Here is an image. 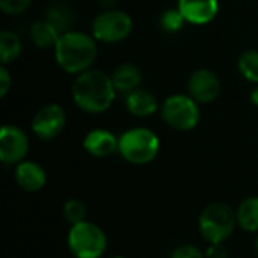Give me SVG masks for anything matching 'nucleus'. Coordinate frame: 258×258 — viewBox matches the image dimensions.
<instances>
[{
  "instance_id": "nucleus-1",
  "label": "nucleus",
  "mask_w": 258,
  "mask_h": 258,
  "mask_svg": "<svg viewBox=\"0 0 258 258\" xmlns=\"http://www.w3.org/2000/svg\"><path fill=\"white\" fill-rule=\"evenodd\" d=\"M71 91L76 106L86 113L106 112L116 95L112 77L101 70H86L79 74Z\"/></svg>"
},
{
  "instance_id": "nucleus-2",
  "label": "nucleus",
  "mask_w": 258,
  "mask_h": 258,
  "mask_svg": "<svg viewBox=\"0 0 258 258\" xmlns=\"http://www.w3.org/2000/svg\"><path fill=\"white\" fill-rule=\"evenodd\" d=\"M98 54L97 39L79 30H68L60 35L54 57L57 65L68 74H82L95 62Z\"/></svg>"
},
{
  "instance_id": "nucleus-3",
  "label": "nucleus",
  "mask_w": 258,
  "mask_h": 258,
  "mask_svg": "<svg viewBox=\"0 0 258 258\" xmlns=\"http://www.w3.org/2000/svg\"><path fill=\"white\" fill-rule=\"evenodd\" d=\"M198 225L200 233L207 243H224L237 225L236 212L227 204L213 203L203 210Z\"/></svg>"
},
{
  "instance_id": "nucleus-4",
  "label": "nucleus",
  "mask_w": 258,
  "mask_h": 258,
  "mask_svg": "<svg viewBox=\"0 0 258 258\" xmlns=\"http://www.w3.org/2000/svg\"><path fill=\"white\" fill-rule=\"evenodd\" d=\"M160 150V141L154 132L136 127L130 128L119 138L118 151L121 156L133 165H145L156 159Z\"/></svg>"
},
{
  "instance_id": "nucleus-5",
  "label": "nucleus",
  "mask_w": 258,
  "mask_h": 258,
  "mask_svg": "<svg viewBox=\"0 0 258 258\" xmlns=\"http://www.w3.org/2000/svg\"><path fill=\"white\" fill-rule=\"evenodd\" d=\"M107 248L104 231L92 222L71 225L68 233V249L76 258H100Z\"/></svg>"
},
{
  "instance_id": "nucleus-6",
  "label": "nucleus",
  "mask_w": 258,
  "mask_h": 258,
  "mask_svg": "<svg viewBox=\"0 0 258 258\" xmlns=\"http://www.w3.org/2000/svg\"><path fill=\"white\" fill-rule=\"evenodd\" d=\"M162 119L175 130L189 132L200 122V109L190 95L175 94L168 97L160 107Z\"/></svg>"
},
{
  "instance_id": "nucleus-7",
  "label": "nucleus",
  "mask_w": 258,
  "mask_h": 258,
  "mask_svg": "<svg viewBox=\"0 0 258 258\" xmlns=\"http://www.w3.org/2000/svg\"><path fill=\"white\" fill-rule=\"evenodd\" d=\"M133 29L132 17L124 11L107 9L98 14L92 21V36L106 44L124 41Z\"/></svg>"
},
{
  "instance_id": "nucleus-8",
  "label": "nucleus",
  "mask_w": 258,
  "mask_h": 258,
  "mask_svg": "<svg viewBox=\"0 0 258 258\" xmlns=\"http://www.w3.org/2000/svg\"><path fill=\"white\" fill-rule=\"evenodd\" d=\"M67 122L65 112L59 104L42 106L32 119V132L42 141H51L57 138Z\"/></svg>"
},
{
  "instance_id": "nucleus-9",
  "label": "nucleus",
  "mask_w": 258,
  "mask_h": 258,
  "mask_svg": "<svg viewBox=\"0 0 258 258\" xmlns=\"http://www.w3.org/2000/svg\"><path fill=\"white\" fill-rule=\"evenodd\" d=\"M29 151L26 133L15 125H3L0 132V160L5 165H18Z\"/></svg>"
},
{
  "instance_id": "nucleus-10",
  "label": "nucleus",
  "mask_w": 258,
  "mask_h": 258,
  "mask_svg": "<svg viewBox=\"0 0 258 258\" xmlns=\"http://www.w3.org/2000/svg\"><path fill=\"white\" fill-rule=\"evenodd\" d=\"M189 95L197 103H212L221 92V80L212 70H197L187 80Z\"/></svg>"
},
{
  "instance_id": "nucleus-11",
  "label": "nucleus",
  "mask_w": 258,
  "mask_h": 258,
  "mask_svg": "<svg viewBox=\"0 0 258 258\" xmlns=\"http://www.w3.org/2000/svg\"><path fill=\"white\" fill-rule=\"evenodd\" d=\"M178 11L187 23L192 24H209L219 12L218 0H178Z\"/></svg>"
},
{
  "instance_id": "nucleus-12",
  "label": "nucleus",
  "mask_w": 258,
  "mask_h": 258,
  "mask_svg": "<svg viewBox=\"0 0 258 258\" xmlns=\"http://www.w3.org/2000/svg\"><path fill=\"white\" fill-rule=\"evenodd\" d=\"M83 147L94 157H107L118 151L119 139L109 130L95 128L86 135Z\"/></svg>"
},
{
  "instance_id": "nucleus-13",
  "label": "nucleus",
  "mask_w": 258,
  "mask_h": 258,
  "mask_svg": "<svg viewBox=\"0 0 258 258\" xmlns=\"http://www.w3.org/2000/svg\"><path fill=\"white\" fill-rule=\"evenodd\" d=\"M15 181L26 192H38L45 186V171L35 162H21L15 168Z\"/></svg>"
},
{
  "instance_id": "nucleus-14",
  "label": "nucleus",
  "mask_w": 258,
  "mask_h": 258,
  "mask_svg": "<svg viewBox=\"0 0 258 258\" xmlns=\"http://www.w3.org/2000/svg\"><path fill=\"white\" fill-rule=\"evenodd\" d=\"M125 107L132 115L145 118V116L156 113L159 109V104L151 92L138 88V89L125 94Z\"/></svg>"
},
{
  "instance_id": "nucleus-15",
  "label": "nucleus",
  "mask_w": 258,
  "mask_h": 258,
  "mask_svg": "<svg viewBox=\"0 0 258 258\" xmlns=\"http://www.w3.org/2000/svg\"><path fill=\"white\" fill-rule=\"evenodd\" d=\"M110 77L116 92H122V94H128L138 89L142 82V73L133 63H122L116 67L110 74Z\"/></svg>"
},
{
  "instance_id": "nucleus-16",
  "label": "nucleus",
  "mask_w": 258,
  "mask_h": 258,
  "mask_svg": "<svg viewBox=\"0 0 258 258\" xmlns=\"http://www.w3.org/2000/svg\"><path fill=\"white\" fill-rule=\"evenodd\" d=\"M60 35L62 33L45 18L41 21H35L30 26V38L33 44L39 48H54Z\"/></svg>"
},
{
  "instance_id": "nucleus-17",
  "label": "nucleus",
  "mask_w": 258,
  "mask_h": 258,
  "mask_svg": "<svg viewBox=\"0 0 258 258\" xmlns=\"http://www.w3.org/2000/svg\"><path fill=\"white\" fill-rule=\"evenodd\" d=\"M237 225L248 231L257 233L258 231V197H249L242 201V204L236 210Z\"/></svg>"
},
{
  "instance_id": "nucleus-18",
  "label": "nucleus",
  "mask_w": 258,
  "mask_h": 258,
  "mask_svg": "<svg viewBox=\"0 0 258 258\" xmlns=\"http://www.w3.org/2000/svg\"><path fill=\"white\" fill-rule=\"evenodd\" d=\"M45 20L50 21L60 33H65L70 30V26L74 20V14L71 8L65 3H53L48 6Z\"/></svg>"
},
{
  "instance_id": "nucleus-19",
  "label": "nucleus",
  "mask_w": 258,
  "mask_h": 258,
  "mask_svg": "<svg viewBox=\"0 0 258 258\" xmlns=\"http://www.w3.org/2000/svg\"><path fill=\"white\" fill-rule=\"evenodd\" d=\"M21 53V41L11 30L0 32V59L3 65L12 63Z\"/></svg>"
},
{
  "instance_id": "nucleus-20",
  "label": "nucleus",
  "mask_w": 258,
  "mask_h": 258,
  "mask_svg": "<svg viewBox=\"0 0 258 258\" xmlns=\"http://www.w3.org/2000/svg\"><path fill=\"white\" fill-rule=\"evenodd\" d=\"M237 67H239L240 74L246 80L252 83H258V50H248L242 53V56L239 57Z\"/></svg>"
},
{
  "instance_id": "nucleus-21",
  "label": "nucleus",
  "mask_w": 258,
  "mask_h": 258,
  "mask_svg": "<svg viewBox=\"0 0 258 258\" xmlns=\"http://www.w3.org/2000/svg\"><path fill=\"white\" fill-rule=\"evenodd\" d=\"M186 20L181 15V12L178 11V8L174 9H166L162 17H160V26L165 32L168 33H175L178 32L183 26H184Z\"/></svg>"
},
{
  "instance_id": "nucleus-22",
  "label": "nucleus",
  "mask_w": 258,
  "mask_h": 258,
  "mask_svg": "<svg viewBox=\"0 0 258 258\" xmlns=\"http://www.w3.org/2000/svg\"><path fill=\"white\" fill-rule=\"evenodd\" d=\"M63 216L71 224L76 225L79 222H83L86 218V206L80 200H68L63 204Z\"/></svg>"
},
{
  "instance_id": "nucleus-23",
  "label": "nucleus",
  "mask_w": 258,
  "mask_h": 258,
  "mask_svg": "<svg viewBox=\"0 0 258 258\" xmlns=\"http://www.w3.org/2000/svg\"><path fill=\"white\" fill-rule=\"evenodd\" d=\"M32 0H0V9L8 15H18L24 12Z\"/></svg>"
},
{
  "instance_id": "nucleus-24",
  "label": "nucleus",
  "mask_w": 258,
  "mask_h": 258,
  "mask_svg": "<svg viewBox=\"0 0 258 258\" xmlns=\"http://www.w3.org/2000/svg\"><path fill=\"white\" fill-rule=\"evenodd\" d=\"M171 258H206V254L194 245H181L172 252Z\"/></svg>"
},
{
  "instance_id": "nucleus-25",
  "label": "nucleus",
  "mask_w": 258,
  "mask_h": 258,
  "mask_svg": "<svg viewBox=\"0 0 258 258\" xmlns=\"http://www.w3.org/2000/svg\"><path fill=\"white\" fill-rule=\"evenodd\" d=\"M11 83H12V79H11V74L9 71L6 70L5 65L0 67V97L5 98L9 88H11Z\"/></svg>"
},
{
  "instance_id": "nucleus-26",
  "label": "nucleus",
  "mask_w": 258,
  "mask_h": 258,
  "mask_svg": "<svg viewBox=\"0 0 258 258\" xmlns=\"http://www.w3.org/2000/svg\"><path fill=\"white\" fill-rule=\"evenodd\" d=\"M206 258H228V251L224 243H215L207 248Z\"/></svg>"
},
{
  "instance_id": "nucleus-27",
  "label": "nucleus",
  "mask_w": 258,
  "mask_h": 258,
  "mask_svg": "<svg viewBox=\"0 0 258 258\" xmlns=\"http://www.w3.org/2000/svg\"><path fill=\"white\" fill-rule=\"evenodd\" d=\"M251 103L258 106V86H255L254 91L251 92Z\"/></svg>"
},
{
  "instance_id": "nucleus-28",
  "label": "nucleus",
  "mask_w": 258,
  "mask_h": 258,
  "mask_svg": "<svg viewBox=\"0 0 258 258\" xmlns=\"http://www.w3.org/2000/svg\"><path fill=\"white\" fill-rule=\"evenodd\" d=\"M255 251H257V254H258V236H257V239H255Z\"/></svg>"
},
{
  "instance_id": "nucleus-29",
  "label": "nucleus",
  "mask_w": 258,
  "mask_h": 258,
  "mask_svg": "<svg viewBox=\"0 0 258 258\" xmlns=\"http://www.w3.org/2000/svg\"><path fill=\"white\" fill-rule=\"evenodd\" d=\"M112 258H125V257H112Z\"/></svg>"
}]
</instances>
